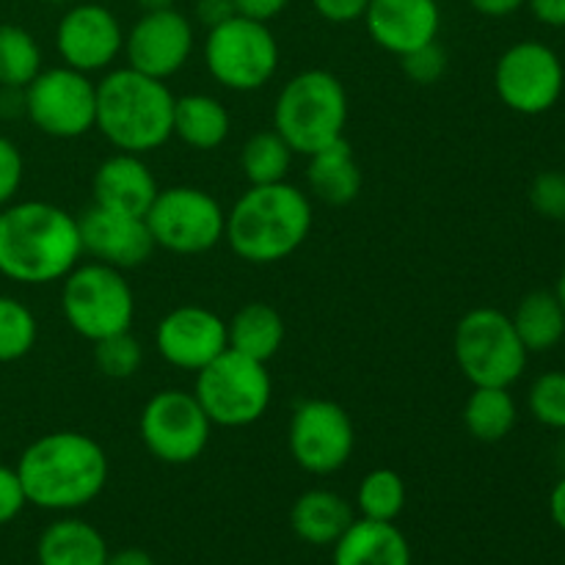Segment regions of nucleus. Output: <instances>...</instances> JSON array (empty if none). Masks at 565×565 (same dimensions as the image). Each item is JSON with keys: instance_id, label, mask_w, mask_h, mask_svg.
<instances>
[{"instance_id": "nucleus-1", "label": "nucleus", "mask_w": 565, "mask_h": 565, "mask_svg": "<svg viewBox=\"0 0 565 565\" xmlns=\"http://www.w3.org/2000/svg\"><path fill=\"white\" fill-rule=\"evenodd\" d=\"M83 259L77 215L53 202L0 207V276L20 285H53Z\"/></svg>"}, {"instance_id": "nucleus-2", "label": "nucleus", "mask_w": 565, "mask_h": 565, "mask_svg": "<svg viewBox=\"0 0 565 565\" xmlns=\"http://www.w3.org/2000/svg\"><path fill=\"white\" fill-rule=\"evenodd\" d=\"M17 475L28 505L42 511H77L97 500L108 486V452L81 430H53L22 450Z\"/></svg>"}, {"instance_id": "nucleus-3", "label": "nucleus", "mask_w": 565, "mask_h": 565, "mask_svg": "<svg viewBox=\"0 0 565 565\" xmlns=\"http://www.w3.org/2000/svg\"><path fill=\"white\" fill-rule=\"evenodd\" d=\"M312 218V202L292 182L248 185L226 210L224 241L243 263L274 265L307 243Z\"/></svg>"}, {"instance_id": "nucleus-4", "label": "nucleus", "mask_w": 565, "mask_h": 565, "mask_svg": "<svg viewBox=\"0 0 565 565\" xmlns=\"http://www.w3.org/2000/svg\"><path fill=\"white\" fill-rule=\"evenodd\" d=\"M174 103L169 83L132 66L105 72L97 83L99 136L116 152L149 154L174 138Z\"/></svg>"}, {"instance_id": "nucleus-5", "label": "nucleus", "mask_w": 565, "mask_h": 565, "mask_svg": "<svg viewBox=\"0 0 565 565\" xmlns=\"http://www.w3.org/2000/svg\"><path fill=\"white\" fill-rule=\"evenodd\" d=\"M348 92L334 72L303 70L281 86L274 105V130L296 154L320 152L345 138Z\"/></svg>"}, {"instance_id": "nucleus-6", "label": "nucleus", "mask_w": 565, "mask_h": 565, "mask_svg": "<svg viewBox=\"0 0 565 565\" xmlns=\"http://www.w3.org/2000/svg\"><path fill=\"white\" fill-rule=\"evenodd\" d=\"M61 312L77 337L94 342L130 331L136 320V292L125 270L97 263H77L61 279Z\"/></svg>"}, {"instance_id": "nucleus-7", "label": "nucleus", "mask_w": 565, "mask_h": 565, "mask_svg": "<svg viewBox=\"0 0 565 565\" xmlns=\"http://www.w3.org/2000/svg\"><path fill=\"white\" fill-rule=\"evenodd\" d=\"M193 395L213 425L248 428L268 414L274 381L265 362L226 348L218 359L199 370Z\"/></svg>"}, {"instance_id": "nucleus-8", "label": "nucleus", "mask_w": 565, "mask_h": 565, "mask_svg": "<svg viewBox=\"0 0 565 565\" xmlns=\"http://www.w3.org/2000/svg\"><path fill=\"white\" fill-rule=\"evenodd\" d=\"M452 353L469 384L505 390L522 379L530 356L513 329L511 315L494 307H478L458 320Z\"/></svg>"}, {"instance_id": "nucleus-9", "label": "nucleus", "mask_w": 565, "mask_h": 565, "mask_svg": "<svg viewBox=\"0 0 565 565\" xmlns=\"http://www.w3.org/2000/svg\"><path fill=\"white\" fill-rule=\"evenodd\" d=\"M202 55L210 77L237 94L259 92L279 70V42L268 22L243 14L210 28Z\"/></svg>"}, {"instance_id": "nucleus-10", "label": "nucleus", "mask_w": 565, "mask_h": 565, "mask_svg": "<svg viewBox=\"0 0 565 565\" xmlns=\"http://www.w3.org/2000/svg\"><path fill=\"white\" fill-rule=\"evenodd\" d=\"M143 218H147L154 248L180 254V257L204 254L224 241L226 210L204 188H160Z\"/></svg>"}, {"instance_id": "nucleus-11", "label": "nucleus", "mask_w": 565, "mask_h": 565, "mask_svg": "<svg viewBox=\"0 0 565 565\" xmlns=\"http://www.w3.org/2000/svg\"><path fill=\"white\" fill-rule=\"evenodd\" d=\"M25 116L39 132L72 141L97 125V83L72 66L42 70L25 88Z\"/></svg>"}, {"instance_id": "nucleus-12", "label": "nucleus", "mask_w": 565, "mask_h": 565, "mask_svg": "<svg viewBox=\"0 0 565 565\" xmlns=\"http://www.w3.org/2000/svg\"><path fill=\"white\" fill-rule=\"evenodd\" d=\"M213 423L188 390H160L143 403L138 436L149 456L169 467H185L207 450Z\"/></svg>"}, {"instance_id": "nucleus-13", "label": "nucleus", "mask_w": 565, "mask_h": 565, "mask_svg": "<svg viewBox=\"0 0 565 565\" xmlns=\"http://www.w3.org/2000/svg\"><path fill=\"white\" fill-rule=\"evenodd\" d=\"M563 61L550 44L516 42L497 58L494 92L513 114H546L563 97Z\"/></svg>"}, {"instance_id": "nucleus-14", "label": "nucleus", "mask_w": 565, "mask_h": 565, "mask_svg": "<svg viewBox=\"0 0 565 565\" xmlns=\"http://www.w3.org/2000/svg\"><path fill=\"white\" fill-rule=\"evenodd\" d=\"M290 456L303 472L334 475L351 461L356 447L353 419L340 403L312 397L292 408L290 428H287Z\"/></svg>"}, {"instance_id": "nucleus-15", "label": "nucleus", "mask_w": 565, "mask_h": 565, "mask_svg": "<svg viewBox=\"0 0 565 565\" xmlns=\"http://www.w3.org/2000/svg\"><path fill=\"white\" fill-rule=\"evenodd\" d=\"M230 348L226 320L199 303H182L166 312L154 329V351L182 373H199Z\"/></svg>"}, {"instance_id": "nucleus-16", "label": "nucleus", "mask_w": 565, "mask_h": 565, "mask_svg": "<svg viewBox=\"0 0 565 565\" xmlns=\"http://www.w3.org/2000/svg\"><path fill=\"white\" fill-rule=\"evenodd\" d=\"M55 50L66 66L86 75L110 70L125 53L119 17L99 3H75L55 28Z\"/></svg>"}, {"instance_id": "nucleus-17", "label": "nucleus", "mask_w": 565, "mask_h": 565, "mask_svg": "<svg viewBox=\"0 0 565 565\" xmlns=\"http://www.w3.org/2000/svg\"><path fill=\"white\" fill-rule=\"evenodd\" d=\"M127 66L158 81L185 70L193 55V25L182 11H143L125 36Z\"/></svg>"}, {"instance_id": "nucleus-18", "label": "nucleus", "mask_w": 565, "mask_h": 565, "mask_svg": "<svg viewBox=\"0 0 565 565\" xmlns=\"http://www.w3.org/2000/svg\"><path fill=\"white\" fill-rule=\"evenodd\" d=\"M77 224H81L83 254L110 268H141L154 252L147 218L141 215L116 213V210L92 204L86 213L77 215Z\"/></svg>"}, {"instance_id": "nucleus-19", "label": "nucleus", "mask_w": 565, "mask_h": 565, "mask_svg": "<svg viewBox=\"0 0 565 565\" xmlns=\"http://www.w3.org/2000/svg\"><path fill=\"white\" fill-rule=\"evenodd\" d=\"M362 20L370 39L397 58L436 42L441 31L436 0H370Z\"/></svg>"}, {"instance_id": "nucleus-20", "label": "nucleus", "mask_w": 565, "mask_h": 565, "mask_svg": "<svg viewBox=\"0 0 565 565\" xmlns=\"http://www.w3.org/2000/svg\"><path fill=\"white\" fill-rule=\"evenodd\" d=\"M158 191V180L143 163V154L114 152L97 166L92 180L94 204L141 218L149 213Z\"/></svg>"}, {"instance_id": "nucleus-21", "label": "nucleus", "mask_w": 565, "mask_h": 565, "mask_svg": "<svg viewBox=\"0 0 565 565\" xmlns=\"http://www.w3.org/2000/svg\"><path fill=\"white\" fill-rule=\"evenodd\" d=\"M334 565H412V546L395 522L359 516L334 544Z\"/></svg>"}, {"instance_id": "nucleus-22", "label": "nucleus", "mask_w": 565, "mask_h": 565, "mask_svg": "<svg viewBox=\"0 0 565 565\" xmlns=\"http://www.w3.org/2000/svg\"><path fill=\"white\" fill-rule=\"evenodd\" d=\"M307 185L315 199L331 204V207L351 204L362 193V166H359L356 154H353L351 143L345 138L309 154Z\"/></svg>"}, {"instance_id": "nucleus-23", "label": "nucleus", "mask_w": 565, "mask_h": 565, "mask_svg": "<svg viewBox=\"0 0 565 565\" xmlns=\"http://www.w3.org/2000/svg\"><path fill=\"white\" fill-rule=\"evenodd\" d=\"M353 519L351 502L329 489L303 491L290 508L292 533L312 546H334Z\"/></svg>"}, {"instance_id": "nucleus-24", "label": "nucleus", "mask_w": 565, "mask_h": 565, "mask_svg": "<svg viewBox=\"0 0 565 565\" xmlns=\"http://www.w3.org/2000/svg\"><path fill=\"white\" fill-rule=\"evenodd\" d=\"M108 555L103 533L72 516L47 524L36 544L39 565H105Z\"/></svg>"}, {"instance_id": "nucleus-25", "label": "nucleus", "mask_w": 565, "mask_h": 565, "mask_svg": "<svg viewBox=\"0 0 565 565\" xmlns=\"http://www.w3.org/2000/svg\"><path fill=\"white\" fill-rule=\"evenodd\" d=\"M285 318L276 307L263 301L243 303L230 320H226V342L230 351L243 353L248 359L268 364L285 345Z\"/></svg>"}, {"instance_id": "nucleus-26", "label": "nucleus", "mask_w": 565, "mask_h": 565, "mask_svg": "<svg viewBox=\"0 0 565 565\" xmlns=\"http://www.w3.org/2000/svg\"><path fill=\"white\" fill-rule=\"evenodd\" d=\"M232 116L213 94H185L174 103V138L196 152L218 149L230 138Z\"/></svg>"}, {"instance_id": "nucleus-27", "label": "nucleus", "mask_w": 565, "mask_h": 565, "mask_svg": "<svg viewBox=\"0 0 565 565\" xmlns=\"http://www.w3.org/2000/svg\"><path fill=\"white\" fill-rule=\"evenodd\" d=\"M511 320L527 353L552 351L565 337V309L550 290H535L524 296Z\"/></svg>"}, {"instance_id": "nucleus-28", "label": "nucleus", "mask_w": 565, "mask_h": 565, "mask_svg": "<svg viewBox=\"0 0 565 565\" xmlns=\"http://www.w3.org/2000/svg\"><path fill=\"white\" fill-rule=\"evenodd\" d=\"M519 417L516 401L505 386H475L463 403V425L483 445H497L513 430Z\"/></svg>"}, {"instance_id": "nucleus-29", "label": "nucleus", "mask_w": 565, "mask_h": 565, "mask_svg": "<svg viewBox=\"0 0 565 565\" xmlns=\"http://www.w3.org/2000/svg\"><path fill=\"white\" fill-rule=\"evenodd\" d=\"M292 149L276 130H259L248 136L241 149V169L248 185H274L285 182L292 166Z\"/></svg>"}, {"instance_id": "nucleus-30", "label": "nucleus", "mask_w": 565, "mask_h": 565, "mask_svg": "<svg viewBox=\"0 0 565 565\" xmlns=\"http://www.w3.org/2000/svg\"><path fill=\"white\" fill-rule=\"evenodd\" d=\"M42 47L31 31L0 25V88H25L42 72Z\"/></svg>"}, {"instance_id": "nucleus-31", "label": "nucleus", "mask_w": 565, "mask_h": 565, "mask_svg": "<svg viewBox=\"0 0 565 565\" xmlns=\"http://www.w3.org/2000/svg\"><path fill=\"white\" fill-rule=\"evenodd\" d=\"M406 508V483L395 469H373L356 489V511L373 522H395Z\"/></svg>"}, {"instance_id": "nucleus-32", "label": "nucleus", "mask_w": 565, "mask_h": 565, "mask_svg": "<svg viewBox=\"0 0 565 565\" xmlns=\"http://www.w3.org/2000/svg\"><path fill=\"white\" fill-rule=\"evenodd\" d=\"M39 340V323L31 309L14 296H0V364L20 362Z\"/></svg>"}, {"instance_id": "nucleus-33", "label": "nucleus", "mask_w": 565, "mask_h": 565, "mask_svg": "<svg viewBox=\"0 0 565 565\" xmlns=\"http://www.w3.org/2000/svg\"><path fill=\"white\" fill-rule=\"evenodd\" d=\"M143 364V345L132 337V331H121V334L105 337V340L94 342V367L105 375V379L125 381L141 370Z\"/></svg>"}, {"instance_id": "nucleus-34", "label": "nucleus", "mask_w": 565, "mask_h": 565, "mask_svg": "<svg viewBox=\"0 0 565 565\" xmlns=\"http://www.w3.org/2000/svg\"><path fill=\"white\" fill-rule=\"evenodd\" d=\"M530 414L541 425L555 430H565V373H544L535 379L527 395Z\"/></svg>"}, {"instance_id": "nucleus-35", "label": "nucleus", "mask_w": 565, "mask_h": 565, "mask_svg": "<svg viewBox=\"0 0 565 565\" xmlns=\"http://www.w3.org/2000/svg\"><path fill=\"white\" fill-rule=\"evenodd\" d=\"M401 66L408 81L417 83V86H430V83H439L445 77L447 53L439 42H430L401 55Z\"/></svg>"}, {"instance_id": "nucleus-36", "label": "nucleus", "mask_w": 565, "mask_h": 565, "mask_svg": "<svg viewBox=\"0 0 565 565\" xmlns=\"http://www.w3.org/2000/svg\"><path fill=\"white\" fill-rule=\"evenodd\" d=\"M530 204L546 221H565V174L541 171L530 185Z\"/></svg>"}, {"instance_id": "nucleus-37", "label": "nucleus", "mask_w": 565, "mask_h": 565, "mask_svg": "<svg viewBox=\"0 0 565 565\" xmlns=\"http://www.w3.org/2000/svg\"><path fill=\"white\" fill-rule=\"evenodd\" d=\"M22 177H25V160L20 147L11 138L0 136V207L14 202L22 188Z\"/></svg>"}, {"instance_id": "nucleus-38", "label": "nucleus", "mask_w": 565, "mask_h": 565, "mask_svg": "<svg viewBox=\"0 0 565 565\" xmlns=\"http://www.w3.org/2000/svg\"><path fill=\"white\" fill-rule=\"evenodd\" d=\"M28 497L14 467L0 463V524H9L25 511Z\"/></svg>"}, {"instance_id": "nucleus-39", "label": "nucleus", "mask_w": 565, "mask_h": 565, "mask_svg": "<svg viewBox=\"0 0 565 565\" xmlns=\"http://www.w3.org/2000/svg\"><path fill=\"white\" fill-rule=\"evenodd\" d=\"M312 6L326 22L345 25V22L362 20L364 11H367V6H370V0H312Z\"/></svg>"}, {"instance_id": "nucleus-40", "label": "nucleus", "mask_w": 565, "mask_h": 565, "mask_svg": "<svg viewBox=\"0 0 565 565\" xmlns=\"http://www.w3.org/2000/svg\"><path fill=\"white\" fill-rule=\"evenodd\" d=\"M237 14L235 0H196V20L202 22L204 28H215L221 22L232 20Z\"/></svg>"}, {"instance_id": "nucleus-41", "label": "nucleus", "mask_w": 565, "mask_h": 565, "mask_svg": "<svg viewBox=\"0 0 565 565\" xmlns=\"http://www.w3.org/2000/svg\"><path fill=\"white\" fill-rule=\"evenodd\" d=\"M290 6V0H235L237 14L252 17V20L270 22Z\"/></svg>"}, {"instance_id": "nucleus-42", "label": "nucleus", "mask_w": 565, "mask_h": 565, "mask_svg": "<svg viewBox=\"0 0 565 565\" xmlns=\"http://www.w3.org/2000/svg\"><path fill=\"white\" fill-rule=\"evenodd\" d=\"M530 11L539 22L550 28H565V0H527Z\"/></svg>"}, {"instance_id": "nucleus-43", "label": "nucleus", "mask_w": 565, "mask_h": 565, "mask_svg": "<svg viewBox=\"0 0 565 565\" xmlns=\"http://www.w3.org/2000/svg\"><path fill=\"white\" fill-rule=\"evenodd\" d=\"M524 3H527V0H469V6H472L478 14L494 17V20L516 14Z\"/></svg>"}, {"instance_id": "nucleus-44", "label": "nucleus", "mask_w": 565, "mask_h": 565, "mask_svg": "<svg viewBox=\"0 0 565 565\" xmlns=\"http://www.w3.org/2000/svg\"><path fill=\"white\" fill-rule=\"evenodd\" d=\"M105 565H154V561L149 552L138 550V546H127V550H119L114 552V555H108Z\"/></svg>"}, {"instance_id": "nucleus-45", "label": "nucleus", "mask_w": 565, "mask_h": 565, "mask_svg": "<svg viewBox=\"0 0 565 565\" xmlns=\"http://www.w3.org/2000/svg\"><path fill=\"white\" fill-rule=\"evenodd\" d=\"M550 516L557 527L565 530V475L557 480V486L550 494Z\"/></svg>"}, {"instance_id": "nucleus-46", "label": "nucleus", "mask_w": 565, "mask_h": 565, "mask_svg": "<svg viewBox=\"0 0 565 565\" xmlns=\"http://www.w3.org/2000/svg\"><path fill=\"white\" fill-rule=\"evenodd\" d=\"M141 6V11H163L174 9V0H136Z\"/></svg>"}, {"instance_id": "nucleus-47", "label": "nucleus", "mask_w": 565, "mask_h": 565, "mask_svg": "<svg viewBox=\"0 0 565 565\" xmlns=\"http://www.w3.org/2000/svg\"><path fill=\"white\" fill-rule=\"evenodd\" d=\"M555 296H557V301H561V303H563V309H565V268H563L561 279H557V287H555Z\"/></svg>"}, {"instance_id": "nucleus-48", "label": "nucleus", "mask_w": 565, "mask_h": 565, "mask_svg": "<svg viewBox=\"0 0 565 565\" xmlns=\"http://www.w3.org/2000/svg\"><path fill=\"white\" fill-rule=\"evenodd\" d=\"M47 3H77V0H47Z\"/></svg>"}, {"instance_id": "nucleus-49", "label": "nucleus", "mask_w": 565, "mask_h": 565, "mask_svg": "<svg viewBox=\"0 0 565 565\" xmlns=\"http://www.w3.org/2000/svg\"><path fill=\"white\" fill-rule=\"evenodd\" d=\"M561 458H563V469H565V445H563V450H561Z\"/></svg>"}, {"instance_id": "nucleus-50", "label": "nucleus", "mask_w": 565, "mask_h": 565, "mask_svg": "<svg viewBox=\"0 0 565 565\" xmlns=\"http://www.w3.org/2000/svg\"><path fill=\"white\" fill-rule=\"evenodd\" d=\"M563 224H565V221H563Z\"/></svg>"}]
</instances>
